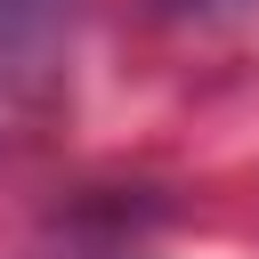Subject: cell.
<instances>
[{
    "label": "cell",
    "instance_id": "obj_1",
    "mask_svg": "<svg viewBox=\"0 0 259 259\" xmlns=\"http://www.w3.org/2000/svg\"><path fill=\"white\" fill-rule=\"evenodd\" d=\"M65 8H73V0H0V65L32 73V65L57 49V32H65Z\"/></svg>",
    "mask_w": 259,
    "mask_h": 259
}]
</instances>
